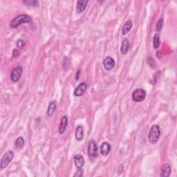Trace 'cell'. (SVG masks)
<instances>
[{
    "instance_id": "cell-11",
    "label": "cell",
    "mask_w": 177,
    "mask_h": 177,
    "mask_svg": "<svg viewBox=\"0 0 177 177\" xmlns=\"http://www.w3.org/2000/svg\"><path fill=\"white\" fill-rule=\"evenodd\" d=\"M74 163L77 169H80L84 164V157L81 154L76 155L74 157Z\"/></svg>"
},
{
    "instance_id": "cell-27",
    "label": "cell",
    "mask_w": 177,
    "mask_h": 177,
    "mask_svg": "<svg viewBox=\"0 0 177 177\" xmlns=\"http://www.w3.org/2000/svg\"><path fill=\"white\" fill-rule=\"evenodd\" d=\"M157 57L159 60L161 59V58H162V54L161 53V51H157Z\"/></svg>"
},
{
    "instance_id": "cell-14",
    "label": "cell",
    "mask_w": 177,
    "mask_h": 177,
    "mask_svg": "<svg viewBox=\"0 0 177 177\" xmlns=\"http://www.w3.org/2000/svg\"><path fill=\"white\" fill-rule=\"evenodd\" d=\"M130 49V42L127 38H125L122 42L121 47H120V51H121L122 54L125 55L127 53Z\"/></svg>"
},
{
    "instance_id": "cell-20",
    "label": "cell",
    "mask_w": 177,
    "mask_h": 177,
    "mask_svg": "<svg viewBox=\"0 0 177 177\" xmlns=\"http://www.w3.org/2000/svg\"><path fill=\"white\" fill-rule=\"evenodd\" d=\"M24 4H26L28 7H37L38 6V2L37 1H24Z\"/></svg>"
},
{
    "instance_id": "cell-9",
    "label": "cell",
    "mask_w": 177,
    "mask_h": 177,
    "mask_svg": "<svg viewBox=\"0 0 177 177\" xmlns=\"http://www.w3.org/2000/svg\"><path fill=\"white\" fill-rule=\"evenodd\" d=\"M171 167L168 164H164L162 165L161 172H160V176L161 177H168L170 176L171 174Z\"/></svg>"
},
{
    "instance_id": "cell-7",
    "label": "cell",
    "mask_w": 177,
    "mask_h": 177,
    "mask_svg": "<svg viewBox=\"0 0 177 177\" xmlns=\"http://www.w3.org/2000/svg\"><path fill=\"white\" fill-rule=\"evenodd\" d=\"M87 85L86 83L85 82L80 83V84H79L74 90V95L78 97L82 96V95L85 93V91H87Z\"/></svg>"
},
{
    "instance_id": "cell-26",
    "label": "cell",
    "mask_w": 177,
    "mask_h": 177,
    "mask_svg": "<svg viewBox=\"0 0 177 177\" xmlns=\"http://www.w3.org/2000/svg\"><path fill=\"white\" fill-rule=\"evenodd\" d=\"M80 70H78L76 73V80H79V77H80Z\"/></svg>"
},
{
    "instance_id": "cell-25",
    "label": "cell",
    "mask_w": 177,
    "mask_h": 177,
    "mask_svg": "<svg viewBox=\"0 0 177 177\" xmlns=\"http://www.w3.org/2000/svg\"><path fill=\"white\" fill-rule=\"evenodd\" d=\"M20 55V51H19L18 49H14L13 50V53H12V55H13V57L16 58L17 57V56Z\"/></svg>"
},
{
    "instance_id": "cell-10",
    "label": "cell",
    "mask_w": 177,
    "mask_h": 177,
    "mask_svg": "<svg viewBox=\"0 0 177 177\" xmlns=\"http://www.w3.org/2000/svg\"><path fill=\"white\" fill-rule=\"evenodd\" d=\"M68 125V118L67 116H64L62 118L61 120H60V127H59V133L60 134H63L64 132L66 131V129Z\"/></svg>"
},
{
    "instance_id": "cell-22",
    "label": "cell",
    "mask_w": 177,
    "mask_h": 177,
    "mask_svg": "<svg viewBox=\"0 0 177 177\" xmlns=\"http://www.w3.org/2000/svg\"><path fill=\"white\" fill-rule=\"evenodd\" d=\"M147 62H148L149 65L152 68H156V66H157V64H156L155 61L152 59V58H148V60H147Z\"/></svg>"
},
{
    "instance_id": "cell-6",
    "label": "cell",
    "mask_w": 177,
    "mask_h": 177,
    "mask_svg": "<svg viewBox=\"0 0 177 177\" xmlns=\"http://www.w3.org/2000/svg\"><path fill=\"white\" fill-rule=\"evenodd\" d=\"M22 71V67L21 66H19L12 70L11 74H10V79H11L12 82H17L20 80Z\"/></svg>"
},
{
    "instance_id": "cell-15",
    "label": "cell",
    "mask_w": 177,
    "mask_h": 177,
    "mask_svg": "<svg viewBox=\"0 0 177 177\" xmlns=\"http://www.w3.org/2000/svg\"><path fill=\"white\" fill-rule=\"evenodd\" d=\"M75 136H76V139L78 141L82 140L83 137H84V131H83V127L81 125L77 127Z\"/></svg>"
},
{
    "instance_id": "cell-1",
    "label": "cell",
    "mask_w": 177,
    "mask_h": 177,
    "mask_svg": "<svg viewBox=\"0 0 177 177\" xmlns=\"http://www.w3.org/2000/svg\"><path fill=\"white\" fill-rule=\"evenodd\" d=\"M31 22H32V18L30 16L22 14L15 17L10 22V26L12 28H15L23 24H29Z\"/></svg>"
},
{
    "instance_id": "cell-16",
    "label": "cell",
    "mask_w": 177,
    "mask_h": 177,
    "mask_svg": "<svg viewBox=\"0 0 177 177\" xmlns=\"http://www.w3.org/2000/svg\"><path fill=\"white\" fill-rule=\"evenodd\" d=\"M56 108H57V106H56V103L55 101H52L49 103V107H48V111H47V114L49 116H51L54 114V112L55 111Z\"/></svg>"
},
{
    "instance_id": "cell-4",
    "label": "cell",
    "mask_w": 177,
    "mask_h": 177,
    "mask_svg": "<svg viewBox=\"0 0 177 177\" xmlns=\"http://www.w3.org/2000/svg\"><path fill=\"white\" fill-rule=\"evenodd\" d=\"M146 96V91L144 89H138L132 93V99L135 102H142Z\"/></svg>"
},
{
    "instance_id": "cell-5",
    "label": "cell",
    "mask_w": 177,
    "mask_h": 177,
    "mask_svg": "<svg viewBox=\"0 0 177 177\" xmlns=\"http://www.w3.org/2000/svg\"><path fill=\"white\" fill-rule=\"evenodd\" d=\"M88 155L91 159L95 158L98 155V146L96 143L93 141H90L89 143Z\"/></svg>"
},
{
    "instance_id": "cell-17",
    "label": "cell",
    "mask_w": 177,
    "mask_h": 177,
    "mask_svg": "<svg viewBox=\"0 0 177 177\" xmlns=\"http://www.w3.org/2000/svg\"><path fill=\"white\" fill-rule=\"evenodd\" d=\"M132 22L131 21H127V22H125V24H124L123 28H122V33L123 35H126L130 32L131 28L132 27Z\"/></svg>"
},
{
    "instance_id": "cell-21",
    "label": "cell",
    "mask_w": 177,
    "mask_h": 177,
    "mask_svg": "<svg viewBox=\"0 0 177 177\" xmlns=\"http://www.w3.org/2000/svg\"><path fill=\"white\" fill-rule=\"evenodd\" d=\"M163 18H161L159 19L157 24V31L160 32V31H161L162 28H163Z\"/></svg>"
},
{
    "instance_id": "cell-19",
    "label": "cell",
    "mask_w": 177,
    "mask_h": 177,
    "mask_svg": "<svg viewBox=\"0 0 177 177\" xmlns=\"http://www.w3.org/2000/svg\"><path fill=\"white\" fill-rule=\"evenodd\" d=\"M24 140L23 138V137H19L15 141V147L17 149L22 148L23 146L24 145Z\"/></svg>"
},
{
    "instance_id": "cell-24",
    "label": "cell",
    "mask_w": 177,
    "mask_h": 177,
    "mask_svg": "<svg viewBox=\"0 0 177 177\" xmlns=\"http://www.w3.org/2000/svg\"><path fill=\"white\" fill-rule=\"evenodd\" d=\"M24 42L22 40V39H20V40H18L17 42V46L18 48H22L24 46Z\"/></svg>"
},
{
    "instance_id": "cell-13",
    "label": "cell",
    "mask_w": 177,
    "mask_h": 177,
    "mask_svg": "<svg viewBox=\"0 0 177 177\" xmlns=\"http://www.w3.org/2000/svg\"><path fill=\"white\" fill-rule=\"evenodd\" d=\"M89 3V1H82V0H80L77 2V6H76V10L78 13H82L86 8L87 4Z\"/></svg>"
},
{
    "instance_id": "cell-23",
    "label": "cell",
    "mask_w": 177,
    "mask_h": 177,
    "mask_svg": "<svg viewBox=\"0 0 177 177\" xmlns=\"http://www.w3.org/2000/svg\"><path fill=\"white\" fill-rule=\"evenodd\" d=\"M82 175H83V170H82V168H80V169H78V171L76 172V174H74V176L80 177V176H82Z\"/></svg>"
},
{
    "instance_id": "cell-12",
    "label": "cell",
    "mask_w": 177,
    "mask_h": 177,
    "mask_svg": "<svg viewBox=\"0 0 177 177\" xmlns=\"http://www.w3.org/2000/svg\"><path fill=\"white\" fill-rule=\"evenodd\" d=\"M111 151V145H109V143L104 142L103 144L101 145V154L105 157L109 154V153Z\"/></svg>"
},
{
    "instance_id": "cell-18",
    "label": "cell",
    "mask_w": 177,
    "mask_h": 177,
    "mask_svg": "<svg viewBox=\"0 0 177 177\" xmlns=\"http://www.w3.org/2000/svg\"><path fill=\"white\" fill-rule=\"evenodd\" d=\"M160 44H161V42H160V36L159 34H155L154 36V39H153V44H154V48L155 49H157L158 48L160 47Z\"/></svg>"
},
{
    "instance_id": "cell-3",
    "label": "cell",
    "mask_w": 177,
    "mask_h": 177,
    "mask_svg": "<svg viewBox=\"0 0 177 177\" xmlns=\"http://www.w3.org/2000/svg\"><path fill=\"white\" fill-rule=\"evenodd\" d=\"M14 157V152L12 151H8L2 157L0 163V169L3 170L8 166Z\"/></svg>"
},
{
    "instance_id": "cell-2",
    "label": "cell",
    "mask_w": 177,
    "mask_h": 177,
    "mask_svg": "<svg viewBox=\"0 0 177 177\" xmlns=\"http://www.w3.org/2000/svg\"><path fill=\"white\" fill-rule=\"evenodd\" d=\"M161 135V129L157 125H154L152 127L148 134V139L151 144H155L159 141Z\"/></svg>"
},
{
    "instance_id": "cell-8",
    "label": "cell",
    "mask_w": 177,
    "mask_h": 177,
    "mask_svg": "<svg viewBox=\"0 0 177 177\" xmlns=\"http://www.w3.org/2000/svg\"><path fill=\"white\" fill-rule=\"evenodd\" d=\"M104 68L107 71H110L115 66V62L114 60L111 57H107L103 61Z\"/></svg>"
}]
</instances>
